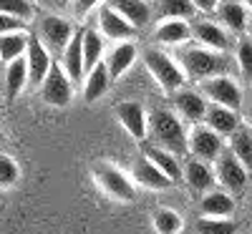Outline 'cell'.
Here are the masks:
<instances>
[{
    "label": "cell",
    "mask_w": 252,
    "mask_h": 234,
    "mask_svg": "<svg viewBox=\"0 0 252 234\" xmlns=\"http://www.w3.org/2000/svg\"><path fill=\"white\" fill-rule=\"evenodd\" d=\"M146 136L154 139V146L164 148V151H169L174 156L187 151L184 123L177 114L166 111V109H157L146 116Z\"/></svg>",
    "instance_id": "obj_1"
},
{
    "label": "cell",
    "mask_w": 252,
    "mask_h": 234,
    "mask_svg": "<svg viewBox=\"0 0 252 234\" xmlns=\"http://www.w3.org/2000/svg\"><path fill=\"white\" fill-rule=\"evenodd\" d=\"M179 66L184 71V76L197 78V81H207L215 76H227L229 71V60L212 48H184L179 56Z\"/></svg>",
    "instance_id": "obj_2"
},
{
    "label": "cell",
    "mask_w": 252,
    "mask_h": 234,
    "mask_svg": "<svg viewBox=\"0 0 252 234\" xmlns=\"http://www.w3.org/2000/svg\"><path fill=\"white\" fill-rule=\"evenodd\" d=\"M144 66L152 73V78L161 86L164 93H177L187 83V76H184L182 66L172 56H166L159 48H146L144 51Z\"/></svg>",
    "instance_id": "obj_3"
},
{
    "label": "cell",
    "mask_w": 252,
    "mask_h": 234,
    "mask_svg": "<svg viewBox=\"0 0 252 234\" xmlns=\"http://www.w3.org/2000/svg\"><path fill=\"white\" fill-rule=\"evenodd\" d=\"M199 93L207 101H212L217 106H227L232 111H240V106H242V91L229 76H215V78L202 81Z\"/></svg>",
    "instance_id": "obj_4"
},
{
    "label": "cell",
    "mask_w": 252,
    "mask_h": 234,
    "mask_svg": "<svg viewBox=\"0 0 252 234\" xmlns=\"http://www.w3.org/2000/svg\"><path fill=\"white\" fill-rule=\"evenodd\" d=\"M40 98H43L48 106H56V109H66L73 98V83L68 81L66 71H63L58 63H53L51 71L46 73L43 83H40Z\"/></svg>",
    "instance_id": "obj_5"
},
{
    "label": "cell",
    "mask_w": 252,
    "mask_h": 234,
    "mask_svg": "<svg viewBox=\"0 0 252 234\" xmlns=\"http://www.w3.org/2000/svg\"><path fill=\"white\" fill-rule=\"evenodd\" d=\"M224 148V141L220 134H215L209 126L194 123V129L187 134V151L199 161H215Z\"/></svg>",
    "instance_id": "obj_6"
},
{
    "label": "cell",
    "mask_w": 252,
    "mask_h": 234,
    "mask_svg": "<svg viewBox=\"0 0 252 234\" xmlns=\"http://www.w3.org/2000/svg\"><path fill=\"white\" fill-rule=\"evenodd\" d=\"M217 161V179L222 181V186L229 191V194H242L247 186V169L229 154V148H222V154L215 159Z\"/></svg>",
    "instance_id": "obj_7"
},
{
    "label": "cell",
    "mask_w": 252,
    "mask_h": 234,
    "mask_svg": "<svg viewBox=\"0 0 252 234\" xmlns=\"http://www.w3.org/2000/svg\"><path fill=\"white\" fill-rule=\"evenodd\" d=\"M94 174H96L98 184L106 189V194L114 197L116 202H134V199H136L134 184L126 179L119 169H114V166H109V164H101V166L94 169Z\"/></svg>",
    "instance_id": "obj_8"
},
{
    "label": "cell",
    "mask_w": 252,
    "mask_h": 234,
    "mask_svg": "<svg viewBox=\"0 0 252 234\" xmlns=\"http://www.w3.org/2000/svg\"><path fill=\"white\" fill-rule=\"evenodd\" d=\"M73 35V26L68 23L66 18L61 15H46L40 20V43H43L48 51H56L61 53L66 48V43Z\"/></svg>",
    "instance_id": "obj_9"
},
{
    "label": "cell",
    "mask_w": 252,
    "mask_h": 234,
    "mask_svg": "<svg viewBox=\"0 0 252 234\" xmlns=\"http://www.w3.org/2000/svg\"><path fill=\"white\" fill-rule=\"evenodd\" d=\"M26 63H28V81L33 86H40L46 78V73L51 71L53 60H51V51L40 43V38H28V48H26Z\"/></svg>",
    "instance_id": "obj_10"
},
{
    "label": "cell",
    "mask_w": 252,
    "mask_h": 234,
    "mask_svg": "<svg viewBox=\"0 0 252 234\" xmlns=\"http://www.w3.org/2000/svg\"><path fill=\"white\" fill-rule=\"evenodd\" d=\"M116 118L121 121V126L126 129V134L134 136L136 141L146 139V111L139 101H121L116 103Z\"/></svg>",
    "instance_id": "obj_11"
},
{
    "label": "cell",
    "mask_w": 252,
    "mask_h": 234,
    "mask_svg": "<svg viewBox=\"0 0 252 234\" xmlns=\"http://www.w3.org/2000/svg\"><path fill=\"white\" fill-rule=\"evenodd\" d=\"M204 126H209L220 136H229L242 126V118H240V111H232L227 106H217V103H207Z\"/></svg>",
    "instance_id": "obj_12"
},
{
    "label": "cell",
    "mask_w": 252,
    "mask_h": 234,
    "mask_svg": "<svg viewBox=\"0 0 252 234\" xmlns=\"http://www.w3.org/2000/svg\"><path fill=\"white\" fill-rule=\"evenodd\" d=\"M98 28H101V35L109 40H129L136 35V28L126 23L111 5L98 8Z\"/></svg>",
    "instance_id": "obj_13"
},
{
    "label": "cell",
    "mask_w": 252,
    "mask_h": 234,
    "mask_svg": "<svg viewBox=\"0 0 252 234\" xmlns=\"http://www.w3.org/2000/svg\"><path fill=\"white\" fill-rule=\"evenodd\" d=\"M131 172H134V181H136L139 186L152 189V191H164V189H169V186L174 184L169 176L161 172V169H157L144 154L136 159V164H134Z\"/></svg>",
    "instance_id": "obj_14"
},
{
    "label": "cell",
    "mask_w": 252,
    "mask_h": 234,
    "mask_svg": "<svg viewBox=\"0 0 252 234\" xmlns=\"http://www.w3.org/2000/svg\"><path fill=\"white\" fill-rule=\"evenodd\" d=\"M174 109H177V116L182 121L199 123V121H204L207 98L199 91H177L174 93Z\"/></svg>",
    "instance_id": "obj_15"
},
{
    "label": "cell",
    "mask_w": 252,
    "mask_h": 234,
    "mask_svg": "<svg viewBox=\"0 0 252 234\" xmlns=\"http://www.w3.org/2000/svg\"><path fill=\"white\" fill-rule=\"evenodd\" d=\"M136 56H139V51H136V46L131 43V40H124V43H116V46L109 51L106 60H103V63H106V71H109L111 81H114V78H121L126 71H129V68L134 66Z\"/></svg>",
    "instance_id": "obj_16"
},
{
    "label": "cell",
    "mask_w": 252,
    "mask_h": 234,
    "mask_svg": "<svg viewBox=\"0 0 252 234\" xmlns=\"http://www.w3.org/2000/svg\"><path fill=\"white\" fill-rule=\"evenodd\" d=\"M182 176L184 181L189 184V189L194 191V194H204L215 186V172L207 166V161H199V159H189L182 169Z\"/></svg>",
    "instance_id": "obj_17"
},
{
    "label": "cell",
    "mask_w": 252,
    "mask_h": 234,
    "mask_svg": "<svg viewBox=\"0 0 252 234\" xmlns=\"http://www.w3.org/2000/svg\"><path fill=\"white\" fill-rule=\"evenodd\" d=\"M106 5H111L126 23L134 28H144L152 20V8L146 0H109Z\"/></svg>",
    "instance_id": "obj_18"
},
{
    "label": "cell",
    "mask_w": 252,
    "mask_h": 234,
    "mask_svg": "<svg viewBox=\"0 0 252 234\" xmlns=\"http://www.w3.org/2000/svg\"><path fill=\"white\" fill-rule=\"evenodd\" d=\"M81 40H83V30H78L76 35H71V40L63 48V60H61V68L66 71L68 81H83V51H81Z\"/></svg>",
    "instance_id": "obj_19"
},
{
    "label": "cell",
    "mask_w": 252,
    "mask_h": 234,
    "mask_svg": "<svg viewBox=\"0 0 252 234\" xmlns=\"http://www.w3.org/2000/svg\"><path fill=\"white\" fill-rule=\"evenodd\" d=\"M199 211H202V217H232L235 199H232L229 191L209 189V191H204V197L199 199Z\"/></svg>",
    "instance_id": "obj_20"
},
{
    "label": "cell",
    "mask_w": 252,
    "mask_h": 234,
    "mask_svg": "<svg viewBox=\"0 0 252 234\" xmlns=\"http://www.w3.org/2000/svg\"><path fill=\"white\" fill-rule=\"evenodd\" d=\"M192 35L204 48H212V51H220V53H224L229 48V38H227L224 28H220L212 20H199V23H194Z\"/></svg>",
    "instance_id": "obj_21"
},
{
    "label": "cell",
    "mask_w": 252,
    "mask_h": 234,
    "mask_svg": "<svg viewBox=\"0 0 252 234\" xmlns=\"http://www.w3.org/2000/svg\"><path fill=\"white\" fill-rule=\"evenodd\" d=\"M109 83H111V76L106 71V63L98 60L96 66L83 76V101H89V103L98 101L103 93L109 91Z\"/></svg>",
    "instance_id": "obj_22"
},
{
    "label": "cell",
    "mask_w": 252,
    "mask_h": 234,
    "mask_svg": "<svg viewBox=\"0 0 252 234\" xmlns=\"http://www.w3.org/2000/svg\"><path fill=\"white\" fill-rule=\"evenodd\" d=\"M3 83H5V98L13 101L20 91L26 88L28 83V63H26V56H20L10 63H5V73H3Z\"/></svg>",
    "instance_id": "obj_23"
},
{
    "label": "cell",
    "mask_w": 252,
    "mask_h": 234,
    "mask_svg": "<svg viewBox=\"0 0 252 234\" xmlns=\"http://www.w3.org/2000/svg\"><path fill=\"white\" fill-rule=\"evenodd\" d=\"M189 38H192V28L187 26V20H179V18L164 20L154 33V40L161 46H182Z\"/></svg>",
    "instance_id": "obj_24"
},
{
    "label": "cell",
    "mask_w": 252,
    "mask_h": 234,
    "mask_svg": "<svg viewBox=\"0 0 252 234\" xmlns=\"http://www.w3.org/2000/svg\"><path fill=\"white\" fill-rule=\"evenodd\" d=\"M141 154L149 159L157 169H161V172L169 176L172 181H179V179H182V166H179V161H177L174 154L164 151V148H159V146H154V144H144V146H141Z\"/></svg>",
    "instance_id": "obj_25"
},
{
    "label": "cell",
    "mask_w": 252,
    "mask_h": 234,
    "mask_svg": "<svg viewBox=\"0 0 252 234\" xmlns=\"http://www.w3.org/2000/svg\"><path fill=\"white\" fill-rule=\"evenodd\" d=\"M227 148H229V154H232L245 169H247V174H252V131L250 129H240L235 134H229L227 136Z\"/></svg>",
    "instance_id": "obj_26"
},
{
    "label": "cell",
    "mask_w": 252,
    "mask_h": 234,
    "mask_svg": "<svg viewBox=\"0 0 252 234\" xmlns=\"http://www.w3.org/2000/svg\"><path fill=\"white\" fill-rule=\"evenodd\" d=\"M217 13H220V20L222 26L235 30V33H242L245 26H247V8L242 3H237V0H222V3L217 5Z\"/></svg>",
    "instance_id": "obj_27"
},
{
    "label": "cell",
    "mask_w": 252,
    "mask_h": 234,
    "mask_svg": "<svg viewBox=\"0 0 252 234\" xmlns=\"http://www.w3.org/2000/svg\"><path fill=\"white\" fill-rule=\"evenodd\" d=\"M28 33L26 30H10V33H0V60L10 63L20 56H26L28 48Z\"/></svg>",
    "instance_id": "obj_28"
},
{
    "label": "cell",
    "mask_w": 252,
    "mask_h": 234,
    "mask_svg": "<svg viewBox=\"0 0 252 234\" xmlns=\"http://www.w3.org/2000/svg\"><path fill=\"white\" fill-rule=\"evenodd\" d=\"M81 51H83V71H91L98 60H103V35L96 33L94 28L83 30V40H81ZM83 73V76H86Z\"/></svg>",
    "instance_id": "obj_29"
},
{
    "label": "cell",
    "mask_w": 252,
    "mask_h": 234,
    "mask_svg": "<svg viewBox=\"0 0 252 234\" xmlns=\"http://www.w3.org/2000/svg\"><path fill=\"white\" fill-rule=\"evenodd\" d=\"M157 13L166 20L169 18L184 20V18H192L197 8L192 5V0H157Z\"/></svg>",
    "instance_id": "obj_30"
},
{
    "label": "cell",
    "mask_w": 252,
    "mask_h": 234,
    "mask_svg": "<svg viewBox=\"0 0 252 234\" xmlns=\"http://www.w3.org/2000/svg\"><path fill=\"white\" fill-rule=\"evenodd\" d=\"M197 234H237V224L229 217H199Z\"/></svg>",
    "instance_id": "obj_31"
},
{
    "label": "cell",
    "mask_w": 252,
    "mask_h": 234,
    "mask_svg": "<svg viewBox=\"0 0 252 234\" xmlns=\"http://www.w3.org/2000/svg\"><path fill=\"white\" fill-rule=\"evenodd\" d=\"M154 229L159 234H179L182 232V217L172 209H157L154 211Z\"/></svg>",
    "instance_id": "obj_32"
},
{
    "label": "cell",
    "mask_w": 252,
    "mask_h": 234,
    "mask_svg": "<svg viewBox=\"0 0 252 234\" xmlns=\"http://www.w3.org/2000/svg\"><path fill=\"white\" fill-rule=\"evenodd\" d=\"M0 13L20 18V20H28V18H33L35 8H33L31 0H0Z\"/></svg>",
    "instance_id": "obj_33"
},
{
    "label": "cell",
    "mask_w": 252,
    "mask_h": 234,
    "mask_svg": "<svg viewBox=\"0 0 252 234\" xmlns=\"http://www.w3.org/2000/svg\"><path fill=\"white\" fill-rule=\"evenodd\" d=\"M18 176H20L18 164L8 154H0V186H13L18 181Z\"/></svg>",
    "instance_id": "obj_34"
},
{
    "label": "cell",
    "mask_w": 252,
    "mask_h": 234,
    "mask_svg": "<svg viewBox=\"0 0 252 234\" xmlns=\"http://www.w3.org/2000/svg\"><path fill=\"white\" fill-rule=\"evenodd\" d=\"M237 66L245 76H252V40H240L237 46Z\"/></svg>",
    "instance_id": "obj_35"
},
{
    "label": "cell",
    "mask_w": 252,
    "mask_h": 234,
    "mask_svg": "<svg viewBox=\"0 0 252 234\" xmlns=\"http://www.w3.org/2000/svg\"><path fill=\"white\" fill-rule=\"evenodd\" d=\"M10 30H26V20L0 13V33H10Z\"/></svg>",
    "instance_id": "obj_36"
},
{
    "label": "cell",
    "mask_w": 252,
    "mask_h": 234,
    "mask_svg": "<svg viewBox=\"0 0 252 234\" xmlns=\"http://www.w3.org/2000/svg\"><path fill=\"white\" fill-rule=\"evenodd\" d=\"M103 0H73L71 3V8H73V13L78 15V18H83V15H89L96 5H101Z\"/></svg>",
    "instance_id": "obj_37"
},
{
    "label": "cell",
    "mask_w": 252,
    "mask_h": 234,
    "mask_svg": "<svg viewBox=\"0 0 252 234\" xmlns=\"http://www.w3.org/2000/svg\"><path fill=\"white\" fill-rule=\"evenodd\" d=\"M192 5L202 13H215L217 10V0H192Z\"/></svg>",
    "instance_id": "obj_38"
},
{
    "label": "cell",
    "mask_w": 252,
    "mask_h": 234,
    "mask_svg": "<svg viewBox=\"0 0 252 234\" xmlns=\"http://www.w3.org/2000/svg\"><path fill=\"white\" fill-rule=\"evenodd\" d=\"M245 121H247V123L252 126V103L247 106V111H245Z\"/></svg>",
    "instance_id": "obj_39"
},
{
    "label": "cell",
    "mask_w": 252,
    "mask_h": 234,
    "mask_svg": "<svg viewBox=\"0 0 252 234\" xmlns=\"http://www.w3.org/2000/svg\"><path fill=\"white\" fill-rule=\"evenodd\" d=\"M245 30L250 33V40H252V18H247V26H245Z\"/></svg>",
    "instance_id": "obj_40"
},
{
    "label": "cell",
    "mask_w": 252,
    "mask_h": 234,
    "mask_svg": "<svg viewBox=\"0 0 252 234\" xmlns=\"http://www.w3.org/2000/svg\"><path fill=\"white\" fill-rule=\"evenodd\" d=\"M3 91H5V83H3V73H0V96H3Z\"/></svg>",
    "instance_id": "obj_41"
},
{
    "label": "cell",
    "mask_w": 252,
    "mask_h": 234,
    "mask_svg": "<svg viewBox=\"0 0 252 234\" xmlns=\"http://www.w3.org/2000/svg\"><path fill=\"white\" fill-rule=\"evenodd\" d=\"M242 5H245V8H250V10H252V0H242Z\"/></svg>",
    "instance_id": "obj_42"
},
{
    "label": "cell",
    "mask_w": 252,
    "mask_h": 234,
    "mask_svg": "<svg viewBox=\"0 0 252 234\" xmlns=\"http://www.w3.org/2000/svg\"><path fill=\"white\" fill-rule=\"evenodd\" d=\"M0 144H3V131H0Z\"/></svg>",
    "instance_id": "obj_43"
}]
</instances>
